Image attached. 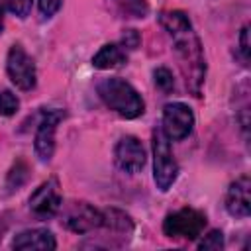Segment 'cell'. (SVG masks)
Instances as JSON below:
<instances>
[{
    "mask_svg": "<svg viewBox=\"0 0 251 251\" xmlns=\"http://www.w3.org/2000/svg\"><path fill=\"white\" fill-rule=\"evenodd\" d=\"M120 45H122L124 49H129V51L137 49V47L141 45V35H139V31L133 29V27L124 29V33H122V43H120Z\"/></svg>",
    "mask_w": 251,
    "mask_h": 251,
    "instance_id": "cell-22",
    "label": "cell"
},
{
    "mask_svg": "<svg viewBox=\"0 0 251 251\" xmlns=\"http://www.w3.org/2000/svg\"><path fill=\"white\" fill-rule=\"evenodd\" d=\"M29 210L39 218V220H47L59 214L61 206H63V194H61V184L55 176L43 180L31 194H29Z\"/></svg>",
    "mask_w": 251,
    "mask_h": 251,
    "instance_id": "cell-9",
    "label": "cell"
},
{
    "mask_svg": "<svg viewBox=\"0 0 251 251\" xmlns=\"http://www.w3.org/2000/svg\"><path fill=\"white\" fill-rule=\"evenodd\" d=\"M147 155L143 143L135 135H124L114 147V163L122 173L135 175L145 167Z\"/></svg>",
    "mask_w": 251,
    "mask_h": 251,
    "instance_id": "cell-10",
    "label": "cell"
},
{
    "mask_svg": "<svg viewBox=\"0 0 251 251\" xmlns=\"http://www.w3.org/2000/svg\"><path fill=\"white\" fill-rule=\"evenodd\" d=\"M100 229H106L108 237L120 239V245H122L131 237V233L135 229V224L124 210L104 208L102 210V226H100Z\"/></svg>",
    "mask_w": 251,
    "mask_h": 251,
    "instance_id": "cell-13",
    "label": "cell"
},
{
    "mask_svg": "<svg viewBox=\"0 0 251 251\" xmlns=\"http://www.w3.org/2000/svg\"><path fill=\"white\" fill-rule=\"evenodd\" d=\"M249 188H251V180L247 175H241L239 178H235L229 184V188L226 192V210L231 218H235V220L249 218V214H251Z\"/></svg>",
    "mask_w": 251,
    "mask_h": 251,
    "instance_id": "cell-11",
    "label": "cell"
},
{
    "mask_svg": "<svg viewBox=\"0 0 251 251\" xmlns=\"http://www.w3.org/2000/svg\"><path fill=\"white\" fill-rule=\"evenodd\" d=\"M208 220L206 214L196 210V208H180L175 210L171 214L165 216L163 220V233L169 239H186V241H196L204 227H206Z\"/></svg>",
    "mask_w": 251,
    "mask_h": 251,
    "instance_id": "cell-4",
    "label": "cell"
},
{
    "mask_svg": "<svg viewBox=\"0 0 251 251\" xmlns=\"http://www.w3.org/2000/svg\"><path fill=\"white\" fill-rule=\"evenodd\" d=\"M239 53H241V59L247 63L249 55H251V49H249V25H243L241 31H239Z\"/></svg>",
    "mask_w": 251,
    "mask_h": 251,
    "instance_id": "cell-23",
    "label": "cell"
},
{
    "mask_svg": "<svg viewBox=\"0 0 251 251\" xmlns=\"http://www.w3.org/2000/svg\"><path fill=\"white\" fill-rule=\"evenodd\" d=\"M100 100L118 116L126 120H135L143 116L145 112V100L141 94L124 78L120 76H108L102 78L96 86Z\"/></svg>",
    "mask_w": 251,
    "mask_h": 251,
    "instance_id": "cell-2",
    "label": "cell"
},
{
    "mask_svg": "<svg viewBox=\"0 0 251 251\" xmlns=\"http://www.w3.org/2000/svg\"><path fill=\"white\" fill-rule=\"evenodd\" d=\"M124 63H127V53L120 43H106L92 57V67L100 71H110L122 67Z\"/></svg>",
    "mask_w": 251,
    "mask_h": 251,
    "instance_id": "cell-14",
    "label": "cell"
},
{
    "mask_svg": "<svg viewBox=\"0 0 251 251\" xmlns=\"http://www.w3.org/2000/svg\"><path fill=\"white\" fill-rule=\"evenodd\" d=\"M27 176H29L27 163L22 161V159L16 161V163L12 165V169L8 171V176H6V188H8V192H14V190H18L20 186H24L25 180H27Z\"/></svg>",
    "mask_w": 251,
    "mask_h": 251,
    "instance_id": "cell-16",
    "label": "cell"
},
{
    "mask_svg": "<svg viewBox=\"0 0 251 251\" xmlns=\"http://www.w3.org/2000/svg\"><path fill=\"white\" fill-rule=\"evenodd\" d=\"M151 151H153V182L157 190L167 192L178 178V163L171 149V141L161 127H155L151 133Z\"/></svg>",
    "mask_w": 251,
    "mask_h": 251,
    "instance_id": "cell-3",
    "label": "cell"
},
{
    "mask_svg": "<svg viewBox=\"0 0 251 251\" xmlns=\"http://www.w3.org/2000/svg\"><path fill=\"white\" fill-rule=\"evenodd\" d=\"M6 75L20 90H31L37 82L35 63L20 43L12 45L6 55Z\"/></svg>",
    "mask_w": 251,
    "mask_h": 251,
    "instance_id": "cell-6",
    "label": "cell"
},
{
    "mask_svg": "<svg viewBox=\"0 0 251 251\" xmlns=\"http://www.w3.org/2000/svg\"><path fill=\"white\" fill-rule=\"evenodd\" d=\"M194 112L184 102H169L163 106L161 129L169 141H182L194 129Z\"/></svg>",
    "mask_w": 251,
    "mask_h": 251,
    "instance_id": "cell-7",
    "label": "cell"
},
{
    "mask_svg": "<svg viewBox=\"0 0 251 251\" xmlns=\"http://www.w3.org/2000/svg\"><path fill=\"white\" fill-rule=\"evenodd\" d=\"M61 224L78 235L90 233L100 229L102 226V210L94 208L92 204L84 202V200H73L67 206H61Z\"/></svg>",
    "mask_w": 251,
    "mask_h": 251,
    "instance_id": "cell-5",
    "label": "cell"
},
{
    "mask_svg": "<svg viewBox=\"0 0 251 251\" xmlns=\"http://www.w3.org/2000/svg\"><path fill=\"white\" fill-rule=\"evenodd\" d=\"M4 4H6V0H0V33L4 29Z\"/></svg>",
    "mask_w": 251,
    "mask_h": 251,
    "instance_id": "cell-24",
    "label": "cell"
},
{
    "mask_svg": "<svg viewBox=\"0 0 251 251\" xmlns=\"http://www.w3.org/2000/svg\"><path fill=\"white\" fill-rule=\"evenodd\" d=\"M63 6V0H37V8L43 20H51Z\"/></svg>",
    "mask_w": 251,
    "mask_h": 251,
    "instance_id": "cell-21",
    "label": "cell"
},
{
    "mask_svg": "<svg viewBox=\"0 0 251 251\" xmlns=\"http://www.w3.org/2000/svg\"><path fill=\"white\" fill-rule=\"evenodd\" d=\"M65 120V112L63 110H47L43 112L37 127H35V135H33V151L35 157L41 163H49L53 153H55V133L59 124Z\"/></svg>",
    "mask_w": 251,
    "mask_h": 251,
    "instance_id": "cell-8",
    "label": "cell"
},
{
    "mask_svg": "<svg viewBox=\"0 0 251 251\" xmlns=\"http://www.w3.org/2000/svg\"><path fill=\"white\" fill-rule=\"evenodd\" d=\"M6 4H8V10H10L14 16H18L20 20H25V18L31 14V4H33V0H6Z\"/></svg>",
    "mask_w": 251,
    "mask_h": 251,
    "instance_id": "cell-20",
    "label": "cell"
},
{
    "mask_svg": "<svg viewBox=\"0 0 251 251\" xmlns=\"http://www.w3.org/2000/svg\"><path fill=\"white\" fill-rule=\"evenodd\" d=\"M224 247V233L220 229H212L208 231L200 241H198V249L200 251H220Z\"/></svg>",
    "mask_w": 251,
    "mask_h": 251,
    "instance_id": "cell-18",
    "label": "cell"
},
{
    "mask_svg": "<svg viewBox=\"0 0 251 251\" xmlns=\"http://www.w3.org/2000/svg\"><path fill=\"white\" fill-rule=\"evenodd\" d=\"M153 78H155V86L163 92H171L175 88V78H173V73L167 69V67H157L153 71Z\"/></svg>",
    "mask_w": 251,
    "mask_h": 251,
    "instance_id": "cell-19",
    "label": "cell"
},
{
    "mask_svg": "<svg viewBox=\"0 0 251 251\" xmlns=\"http://www.w3.org/2000/svg\"><path fill=\"white\" fill-rule=\"evenodd\" d=\"M10 245L16 251H29V249L53 251L57 249V239L53 231H49L47 227H31V229H24L16 233Z\"/></svg>",
    "mask_w": 251,
    "mask_h": 251,
    "instance_id": "cell-12",
    "label": "cell"
},
{
    "mask_svg": "<svg viewBox=\"0 0 251 251\" xmlns=\"http://www.w3.org/2000/svg\"><path fill=\"white\" fill-rule=\"evenodd\" d=\"M116 12L124 18H145L149 14L147 0H110Z\"/></svg>",
    "mask_w": 251,
    "mask_h": 251,
    "instance_id": "cell-15",
    "label": "cell"
},
{
    "mask_svg": "<svg viewBox=\"0 0 251 251\" xmlns=\"http://www.w3.org/2000/svg\"><path fill=\"white\" fill-rule=\"evenodd\" d=\"M20 110V98L12 90H0V116L10 118Z\"/></svg>",
    "mask_w": 251,
    "mask_h": 251,
    "instance_id": "cell-17",
    "label": "cell"
},
{
    "mask_svg": "<svg viewBox=\"0 0 251 251\" xmlns=\"http://www.w3.org/2000/svg\"><path fill=\"white\" fill-rule=\"evenodd\" d=\"M157 20L173 39V49L176 53L178 69L186 88L192 96H202V84L206 80V59L190 18L182 10H161Z\"/></svg>",
    "mask_w": 251,
    "mask_h": 251,
    "instance_id": "cell-1",
    "label": "cell"
}]
</instances>
